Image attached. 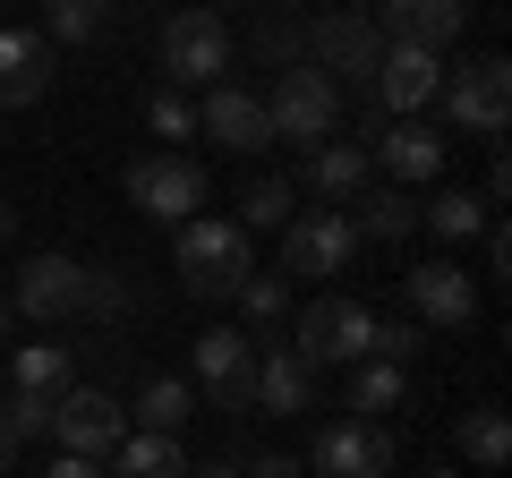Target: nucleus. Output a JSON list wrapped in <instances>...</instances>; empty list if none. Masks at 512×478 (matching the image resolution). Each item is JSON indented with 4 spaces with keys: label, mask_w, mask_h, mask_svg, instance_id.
I'll use <instances>...</instances> for the list:
<instances>
[{
    "label": "nucleus",
    "mask_w": 512,
    "mask_h": 478,
    "mask_svg": "<svg viewBox=\"0 0 512 478\" xmlns=\"http://www.w3.org/2000/svg\"><path fill=\"white\" fill-rule=\"evenodd\" d=\"M171 265H180L188 299H231L239 282L256 274V265H248V231H239V222H214V214H188V222H180Z\"/></svg>",
    "instance_id": "1"
},
{
    "label": "nucleus",
    "mask_w": 512,
    "mask_h": 478,
    "mask_svg": "<svg viewBox=\"0 0 512 478\" xmlns=\"http://www.w3.org/2000/svg\"><path fill=\"white\" fill-rule=\"evenodd\" d=\"M265 129L291 137V146H325V137L342 129V86H333L316 60H291V69L274 77V94H265Z\"/></svg>",
    "instance_id": "2"
},
{
    "label": "nucleus",
    "mask_w": 512,
    "mask_h": 478,
    "mask_svg": "<svg viewBox=\"0 0 512 478\" xmlns=\"http://www.w3.org/2000/svg\"><path fill=\"white\" fill-rule=\"evenodd\" d=\"M376 333H384V316L367 299H308L291 350L308 368H359V359H376Z\"/></svg>",
    "instance_id": "3"
},
{
    "label": "nucleus",
    "mask_w": 512,
    "mask_h": 478,
    "mask_svg": "<svg viewBox=\"0 0 512 478\" xmlns=\"http://www.w3.org/2000/svg\"><path fill=\"white\" fill-rule=\"evenodd\" d=\"M436 94H444V111H453V129L504 137V120H512V60L478 52V60H461V77H444Z\"/></svg>",
    "instance_id": "4"
},
{
    "label": "nucleus",
    "mask_w": 512,
    "mask_h": 478,
    "mask_svg": "<svg viewBox=\"0 0 512 478\" xmlns=\"http://www.w3.org/2000/svg\"><path fill=\"white\" fill-rule=\"evenodd\" d=\"M163 77L171 86H222L231 77V26L214 18V9H180V18L163 26Z\"/></svg>",
    "instance_id": "5"
},
{
    "label": "nucleus",
    "mask_w": 512,
    "mask_h": 478,
    "mask_svg": "<svg viewBox=\"0 0 512 478\" xmlns=\"http://www.w3.org/2000/svg\"><path fill=\"white\" fill-rule=\"evenodd\" d=\"M128 205L180 231V222H188V214L205 205V171L188 163L180 146H163V154H137V163H128Z\"/></svg>",
    "instance_id": "6"
},
{
    "label": "nucleus",
    "mask_w": 512,
    "mask_h": 478,
    "mask_svg": "<svg viewBox=\"0 0 512 478\" xmlns=\"http://www.w3.org/2000/svg\"><path fill=\"white\" fill-rule=\"evenodd\" d=\"M197 393L214 410H248L256 402V333H239V325L197 333Z\"/></svg>",
    "instance_id": "7"
},
{
    "label": "nucleus",
    "mask_w": 512,
    "mask_h": 478,
    "mask_svg": "<svg viewBox=\"0 0 512 478\" xmlns=\"http://www.w3.org/2000/svg\"><path fill=\"white\" fill-rule=\"evenodd\" d=\"M350 257H359V231H350V214H333V205L282 222V282L291 274H342Z\"/></svg>",
    "instance_id": "8"
},
{
    "label": "nucleus",
    "mask_w": 512,
    "mask_h": 478,
    "mask_svg": "<svg viewBox=\"0 0 512 478\" xmlns=\"http://www.w3.org/2000/svg\"><path fill=\"white\" fill-rule=\"evenodd\" d=\"M120 436H128V419H120V402H111L103 385H69V393L52 402V444H60V453L103 461Z\"/></svg>",
    "instance_id": "9"
},
{
    "label": "nucleus",
    "mask_w": 512,
    "mask_h": 478,
    "mask_svg": "<svg viewBox=\"0 0 512 478\" xmlns=\"http://www.w3.org/2000/svg\"><path fill=\"white\" fill-rule=\"evenodd\" d=\"M316 470L325 478H393V427L384 419H342L316 436Z\"/></svg>",
    "instance_id": "10"
},
{
    "label": "nucleus",
    "mask_w": 512,
    "mask_h": 478,
    "mask_svg": "<svg viewBox=\"0 0 512 478\" xmlns=\"http://www.w3.org/2000/svg\"><path fill=\"white\" fill-rule=\"evenodd\" d=\"M77 282H86V257H60V248H43V257L18 265V291H9V308L18 316H77Z\"/></svg>",
    "instance_id": "11"
},
{
    "label": "nucleus",
    "mask_w": 512,
    "mask_h": 478,
    "mask_svg": "<svg viewBox=\"0 0 512 478\" xmlns=\"http://www.w3.org/2000/svg\"><path fill=\"white\" fill-rule=\"evenodd\" d=\"M367 86L384 94V111H427L436 103V86H444V52H410V43H384V60H376V77Z\"/></svg>",
    "instance_id": "12"
},
{
    "label": "nucleus",
    "mask_w": 512,
    "mask_h": 478,
    "mask_svg": "<svg viewBox=\"0 0 512 478\" xmlns=\"http://www.w3.org/2000/svg\"><path fill=\"white\" fill-rule=\"evenodd\" d=\"M461 18H470V0H384L376 35L410 43V52H444V43H461Z\"/></svg>",
    "instance_id": "13"
},
{
    "label": "nucleus",
    "mask_w": 512,
    "mask_h": 478,
    "mask_svg": "<svg viewBox=\"0 0 512 478\" xmlns=\"http://www.w3.org/2000/svg\"><path fill=\"white\" fill-rule=\"evenodd\" d=\"M52 94V43L35 26H0V111H26Z\"/></svg>",
    "instance_id": "14"
},
{
    "label": "nucleus",
    "mask_w": 512,
    "mask_h": 478,
    "mask_svg": "<svg viewBox=\"0 0 512 478\" xmlns=\"http://www.w3.org/2000/svg\"><path fill=\"white\" fill-rule=\"evenodd\" d=\"M197 129L214 137V146H231V154H256V146H274V129H265V94L231 86V77H222V86L205 94V111H197Z\"/></svg>",
    "instance_id": "15"
},
{
    "label": "nucleus",
    "mask_w": 512,
    "mask_h": 478,
    "mask_svg": "<svg viewBox=\"0 0 512 478\" xmlns=\"http://www.w3.org/2000/svg\"><path fill=\"white\" fill-rule=\"evenodd\" d=\"M402 299H410V316H427V325H470L478 316V282L461 274V265H410Z\"/></svg>",
    "instance_id": "16"
},
{
    "label": "nucleus",
    "mask_w": 512,
    "mask_h": 478,
    "mask_svg": "<svg viewBox=\"0 0 512 478\" xmlns=\"http://www.w3.org/2000/svg\"><path fill=\"white\" fill-rule=\"evenodd\" d=\"M316 402V368L299 359L291 342H274V350H256V402L248 410H265V419H291V410H308Z\"/></svg>",
    "instance_id": "17"
},
{
    "label": "nucleus",
    "mask_w": 512,
    "mask_h": 478,
    "mask_svg": "<svg viewBox=\"0 0 512 478\" xmlns=\"http://www.w3.org/2000/svg\"><path fill=\"white\" fill-rule=\"evenodd\" d=\"M376 60H384V35L367 18H333V26H316V69L342 86V77H376Z\"/></svg>",
    "instance_id": "18"
},
{
    "label": "nucleus",
    "mask_w": 512,
    "mask_h": 478,
    "mask_svg": "<svg viewBox=\"0 0 512 478\" xmlns=\"http://www.w3.org/2000/svg\"><path fill=\"white\" fill-rule=\"evenodd\" d=\"M367 163L393 171V180H436V171H444V137H436V129H419V120H402V129H376Z\"/></svg>",
    "instance_id": "19"
},
{
    "label": "nucleus",
    "mask_w": 512,
    "mask_h": 478,
    "mask_svg": "<svg viewBox=\"0 0 512 478\" xmlns=\"http://www.w3.org/2000/svg\"><path fill=\"white\" fill-rule=\"evenodd\" d=\"M367 180H376L367 146H333V137H325V146H308V188H316V197H333V205L367 197Z\"/></svg>",
    "instance_id": "20"
},
{
    "label": "nucleus",
    "mask_w": 512,
    "mask_h": 478,
    "mask_svg": "<svg viewBox=\"0 0 512 478\" xmlns=\"http://www.w3.org/2000/svg\"><path fill=\"white\" fill-rule=\"evenodd\" d=\"M9 385L18 393H69L77 385V359H69V342H18V359H9Z\"/></svg>",
    "instance_id": "21"
},
{
    "label": "nucleus",
    "mask_w": 512,
    "mask_h": 478,
    "mask_svg": "<svg viewBox=\"0 0 512 478\" xmlns=\"http://www.w3.org/2000/svg\"><path fill=\"white\" fill-rule=\"evenodd\" d=\"M410 402V368L402 359H359V376H350V410L359 419H384V410Z\"/></svg>",
    "instance_id": "22"
},
{
    "label": "nucleus",
    "mask_w": 512,
    "mask_h": 478,
    "mask_svg": "<svg viewBox=\"0 0 512 478\" xmlns=\"http://www.w3.org/2000/svg\"><path fill=\"white\" fill-rule=\"evenodd\" d=\"M188 410H197V385H188V376H146V393H137V419H146V436H180Z\"/></svg>",
    "instance_id": "23"
},
{
    "label": "nucleus",
    "mask_w": 512,
    "mask_h": 478,
    "mask_svg": "<svg viewBox=\"0 0 512 478\" xmlns=\"http://www.w3.org/2000/svg\"><path fill=\"white\" fill-rule=\"evenodd\" d=\"M111 453H120V470H111V478H188L180 436H120Z\"/></svg>",
    "instance_id": "24"
},
{
    "label": "nucleus",
    "mask_w": 512,
    "mask_h": 478,
    "mask_svg": "<svg viewBox=\"0 0 512 478\" xmlns=\"http://www.w3.org/2000/svg\"><path fill=\"white\" fill-rule=\"evenodd\" d=\"M350 231H359V239H410V231H419V205L393 197V188H376V197H359Z\"/></svg>",
    "instance_id": "25"
},
{
    "label": "nucleus",
    "mask_w": 512,
    "mask_h": 478,
    "mask_svg": "<svg viewBox=\"0 0 512 478\" xmlns=\"http://www.w3.org/2000/svg\"><path fill=\"white\" fill-rule=\"evenodd\" d=\"M461 453H470L478 470H504L512 461V419L504 410H470V419H461Z\"/></svg>",
    "instance_id": "26"
},
{
    "label": "nucleus",
    "mask_w": 512,
    "mask_h": 478,
    "mask_svg": "<svg viewBox=\"0 0 512 478\" xmlns=\"http://www.w3.org/2000/svg\"><path fill=\"white\" fill-rule=\"evenodd\" d=\"M419 222H427L436 239H478V231H487V205H478L470 188H444L436 205H419Z\"/></svg>",
    "instance_id": "27"
},
{
    "label": "nucleus",
    "mask_w": 512,
    "mask_h": 478,
    "mask_svg": "<svg viewBox=\"0 0 512 478\" xmlns=\"http://www.w3.org/2000/svg\"><path fill=\"white\" fill-rule=\"evenodd\" d=\"M77 316H94V325H120V316H128L120 265H86V282H77Z\"/></svg>",
    "instance_id": "28"
},
{
    "label": "nucleus",
    "mask_w": 512,
    "mask_h": 478,
    "mask_svg": "<svg viewBox=\"0 0 512 478\" xmlns=\"http://www.w3.org/2000/svg\"><path fill=\"white\" fill-rule=\"evenodd\" d=\"M299 205H291V180H248V197H239V231H282Z\"/></svg>",
    "instance_id": "29"
},
{
    "label": "nucleus",
    "mask_w": 512,
    "mask_h": 478,
    "mask_svg": "<svg viewBox=\"0 0 512 478\" xmlns=\"http://www.w3.org/2000/svg\"><path fill=\"white\" fill-rule=\"evenodd\" d=\"M231 299H239L248 325H282V316H291V282H282V274H248Z\"/></svg>",
    "instance_id": "30"
},
{
    "label": "nucleus",
    "mask_w": 512,
    "mask_h": 478,
    "mask_svg": "<svg viewBox=\"0 0 512 478\" xmlns=\"http://www.w3.org/2000/svg\"><path fill=\"white\" fill-rule=\"evenodd\" d=\"M103 9L111 0H52V35L43 43H94L103 35Z\"/></svg>",
    "instance_id": "31"
},
{
    "label": "nucleus",
    "mask_w": 512,
    "mask_h": 478,
    "mask_svg": "<svg viewBox=\"0 0 512 478\" xmlns=\"http://www.w3.org/2000/svg\"><path fill=\"white\" fill-rule=\"evenodd\" d=\"M146 129H154V137H197V111H188L180 86H163V94L146 103Z\"/></svg>",
    "instance_id": "32"
},
{
    "label": "nucleus",
    "mask_w": 512,
    "mask_h": 478,
    "mask_svg": "<svg viewBox=\"0 0 512 478\" xmlns=\"http://www.w3.org/2000/svg\"><path fill=\"white\" fill-rule=\"evenodd\" d=\"M0 419L18 427V436H52V393H18V385H9V402H0Z\"/></svg>",
    "instance_id": "33"
},
{
    "label": "nucleus",
    "mask_w": 512,
    "mask_h": 478,
    "mask_svg": "<svg viewBox=\"0 0 512 478\" xmlns=\"http://www.w3.org/2000/svg\"><path fill=\"white\" fill-rule=\"evenodd\" d=\"M410 350H419V325H384L376 333V359H410Z\"/></svg>",
    "instance_id": "34"
},
{
    "label": "nucleus",
    "mask_w": 512,
    "mask_h": 478,
    "mask_svg": "<svg viewBox=\"0 0 512 478\" xmlns=\"http://www.w3.org/2000/svg\"><path fill=\"white\" fill-rule=\"evenodd\" d=\"M239 478H299V461L291 453H256V470H239Z\"/></svg>",
    "instance_id": "35"
},
{
    "label": "nucleus",
    "mask_w": 512,
    "mask_h": 478,
    "mask_svg": "<svg viewBox=\"0 0 512 478\" xmlns=\"http://www.w3.org/2000/svg\"><path fill=\"white\" fill-rule=\"evenodd\" d=\"M52 478H111V470H103V461H86V453H60Z\"/></svg>",
    "instance_id": "36"
},
{
    "label": "nucleus",
    "mask_w": 512,
    "mask_h": 478,
    "mask_svg": "<svg viewBox=\"0 0 512 478\" xmlns=\"http://www.w3.org/2000/svg\"><path fill=\"white\" fill-rule=\"evenodd\" d=\"M18 453H26V436H18V427H9V419H0V478L18 470Z\"/></svg>",
    "instance_id": "37"
},
{
    "label": "nucleus",
    "mask_w": 512,
    "mask_h": 478,
    "mask_svg": "<svg viewBox=\"0 0 512 478\" xmlns=\"http://www.w3.org/2000/svg\"><path fill=\"white\" fill-rule=\"evenodd\" d=\"M188 478H239V470H231V461H205V470H188Z\"/></svg>",
    "instance_id": "38"
},
{
    "label": "nucleus",
    "mask_w": 512,
    "mask_h": 478,
    "mask_svg": "<svg viewBox=\"0 0 512 478\" xmlns=\"http://www.w3.org/2000/svg\"><path fill=\"white\" fill-rule=\"evenodd\" d=\"M0 239H18V205H0Z\"/></svg>",
    "instance_id": "39"
},
{
    "label": "nucleus",
    "mask_w": 512,
    "mask_h": 478,
    "mask_svg": "<svg viewBox=\"0 0 512 478\" xmlns=\"http://www.w3.org/2000/svg\"><path fill=\"white\" fill-rule=\"evenodd\" d=\"M9 316H18V308H9V299H0V342H9Z\"/></svg>",
    "instance_id": "40"
},
{
    "label": "nucleus",
    "mask_w": 512,
    "mask_h": 478,
    "mask_svg": "<svg viewBox=\"0 0 512 478\" xmlns=\"http://www.w3.org/2000/svg\"><path fill=\"white\" fill-rule=\"evenodd\" d=\"M427 478H461V470H427Z\"/></svg>",
    "instance_id": "41"
}]
</instances>
